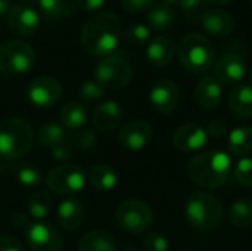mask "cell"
Listing matches in <instances>:
<instances>
[{"mask_svg":"<svg viewBox=\"0 0 252 251\" xmlns=\"http://www.w3.org/2000/svg\"><path fill=\"white\" fill-rule=\"evenodd\" d=\"M121 37V21L112 12H99L89 18L81 30V44L87 53L97 58L112 55Z\"/></svg>","mask_w":252,"mask_h":251,"instance_id":"cell-1","label":"cell"},{"mask_svg":"<svg viewBox=\"0 0 252 251\" xmlns=\"http://www.w3.org/2000/svg\"><path fill=\"white\" fill-rule=\"evenodd\" d=\"M189 179L201 188L216 189L227 183L232 175L230 157L217 149H210L195 155L188 163Z\"/></svg>","mask_w":252,"mask_h":251,"instance_id":"cell-2","label":"cell"},{"mask_svg":"<svg viewBox=\"0 0 252 251\" xmlns=\"http://www.w3.org/2000/svg\"><path fill=\"white\" fill-rule=\"evenodd\" d=\"M177 58L188 71L205 74L216 64V49L207 36L189 33L177 46Z\"/></svg>","mask_w":252,"mask_h":251,"instance_id":"cell-3","label":"cell"},{"mask_svg":"<svg viewBox=\"0 0 252 251\" xmlns=\"http://www.w3.org/2000/svg\"><path fill=\"white\" fill-rule=\"evenodd\" d=\"M185 215L189 225L199 231L217 229L224 220V209L220 200L204 191L193 192L188 197Z\"/></svg>","mask_w":252,"mask_h":251,"instance_id":"cell-4","label":"cell"},{"mask_svg":"<svg viewBox=\"0 0 252 251\" xmlns=\"http://www.w3.org/2000/svg\"><path fill=\"white\" fill-rule=\"evenodd\" d=\"M34 132L30 123L19 117L0 123V157L9 161L22 158L32 146Z\"/></svg>","mask_w":252,"mask_h":251,"instance_id":"cell-5","label":"cell"},{"mask_svg":"<svg viewBox=\"0 0 252 251\" xmlns=\"http://www.w3.org/2000/svg\"><path fill=\"white\" fill-rule=\"evenodd\" d=\"M37 62L35 50L21 40H7L0 44V74L15 77L34 68Z\"/></svg>","mask_w":252,"mask_h":251,"instance_id":"cell-6","label":"cell"},{"mask_svg":"<svg viewBox=\"0 0 252 251\" xmlns=\"http://www.w3.org/2000/svg\"><path fill=\"white\" fill-rule=\"evenodd\" d=\"M94 80L108 90L123 89L130 84L133 78V68L130 62L120 55H108L102 58L93 71Z\"/></svg>","mask_w":252,"mask_h":251,"instance_id":"cell-7","label":"cell"},{"mask_svg":"<svg viewBox=\"0 0 252 251\" xmlns=\"http://www.w3.org/2000/svg\"><path fill=\"white\" fill-rule=\"evenodd\" d=\"M154 220L151 207L142 200H126L115 210L117 226L128 234L140 235L146 232Z\"/></svg>","mask_w":252,"mask_h":251,"instance_id":"cell-8","label":"cell"},{"mask_svg":"<svg viewBox=\"0 0 252 251\" xmlns=\"http://www.w3.org/2000/svg\"><path fill=\"white\" fill-rule=\"evenodd\" d=\"M47 188L61 195L80 192L86 185V175L75 164H63L52 169L46 179Z\"/></svg>","mask_w":252,"mask_h":251,"instance_id":"cell-9","label":"cell"},{"mask_svg":"<svg viewBox=\"0 0 252 251\" xmlns=\"http://www.w3.org/2000/svg\"><path fill=\"white\" fill-rule=\"evenodd\" d=\"M27 96L34 107L46 109L59 102L62 96V84L55 77L40 75L28 84Z\"/></svg>","mask_w":252,"mask_h":251,"instance_id":"cell-10","label":"cell"},{"mask_svg":"<svg viewBox=\"0 0 252 251\" xmlns=\"http://www.w3.org/2000/svg\"><path fill=\"white\" fill-rule=\"evenodd\" d=\"M213 77L220 84H238L247 72V61L242 53L230 50L219 58L213 67Z\"/></svg>","mask_w":252,"mask_h":251,"instance_id":"cell-11","label":"cell"},{"mask_svg":"<svg viewBox=\"0 0 252 251\" xmlns=\"http://www.w3.org/2000/svg\"><path fill=\"white\" fill-rule=\"evenodd\" d=\"M27 244L32 251H61L62 237L56 226L46 222L32 223L27 229Z\"/></svg>","mask_w":252,"mask_h":251,"instance_id":"cell-12","label":"cell"},{"mask_svg":"<svg viewBox=\"0 0 252 251\" xmlns=\"http://www.w3.org/2000/svg\"><path fill=\"white\" fill-rule=\"evenodd\" d=\"M151 107L159 114L173 112L180 102V89L179 86L168 78L158 80L149 92Z\"/></svg>","mask_w":252,"mask_h":251,"instance_id":"cell-13","label":"cell"},{"mask_svg":"<svg viewBox=\"0 0 252 251\" xmlns=\"http://www.w3.org/2000/svg\"><path fill=\"white\" fill-rule=\"evenodd\" d=\"M38 12L28 4H15L7 13V27L19 37L34 36L38 30Z\"/></svg>","mask_w":252,"mask_h":251,"instance_id":"cell-14","label":"cell"},{"mask_svg":"<svg viewBox=\"0 0 252 251\" xmlns=\"http://www.w3.org/2000/svg\"><path fill=\"white\" fill-rule=\"evenodd\" d=\"M199 24H201V28L208 36L223 38V37H227L233 33L235 25H236V19L227 10H223L219 7H211L204 13Z\"/></svg>","mask_w":252,"mask_h":251,"instance_id":"cell-15","label":"cell"},{"mask_svg":"<svg viewBox=\"0 0 252 251\" xmlns=\"http://www.w3.org/2000/svg\"><path fill=\"white\" fill-rule=\"evenodd\" d=\"M152 139V127L146 121L133 120L123 126L118 133V141L121 146L130 151H139L149 145Z\"/></svg>","mask_w":252,"mask_h":251,"instance_id":"cell-16","label":"cell"},{"mask_svg":"<svg viewBox=\"0 0 252 251\" xmlns=\"http://www.w3.org/2000/svg\"><path fill=\"white\" fill-rule=\"evenodd\" d=\"M208 133L204 127L195 123L183 124L173 135V145L180 152H195L205 146Z\"/></svg>","mask_w":252,"mask_h":251,"instance_id":"cell-17","label":"cell"},{"mask_svg":"<svg viewBox=\"0 0 252 251\" xmlns=\"http://www.w3.org/2000/svg\"><path fill=\"white\" fill-rule=\"evenodd\" d=\"M221 98H223L221 84L213 75H205L198 81L195 87V101L202 109L207 111L216 109L221 104Z\"/></svg>","mask_w":252,"mask_h":251,"instance_id":"cell-18","label":"cell"},{"mask_svg":"<svg viewBox=\"0 0 252 251\" xmlns=\"http://www.w3.org/2000/svg\"><path fill=\"white\" fill-rule=\"evenodd\" d=\"M123 120V108L115 101H105L100 102L93 114H92V123L94 129L99 132H109L114 130Z\"/></svg>","mask_w":252,"mask_h":251,"instance_id":"cell-19","label":"cell"},{"mask_svg":"<svg viewBox=\"0 0 252 251\" xmlns=\"http://www.w3.org/2000/svg\"><path fill=\"white\" fill-rule=\"evenodd\" d=\"M84 217H86V209L75 198L63 200L59 204L58 212H56L58 223L65 231H75V229H78L80 225L84 222Z\"/></svg>","mask_w":252,"mask_h":251,"instance_id":"cell-20","label":"cell"},{"mask_svg":"<svg viewBox=\"0 0 252 251\" xmlns=\"http://www.w3.org/2000/svg\"><path fill=\"white\" fill-rule=\"evenodd\" d=\"M176 55V47L171 38L165 36H158L149 40L146 46V59L154 67L168 65Z\"/></svg>","mask_w":252,"mask_h":251,"instance_id":"cell-21","label":"cell"},{"mask_svg":"<svg viewBox=\"0 0 252 251\" xmlns=\"http://www.w3.org/2000/svg\"><path fill=\"white\" fill-rule=\"evenodd\" d=\"M229 109L230 112L241 120L252 117V86L251 84H238L229 96Z\"/></svg>","mask_w":252,"mask_h":251,"instance_id":"cell-22","label":"cell"},{"mask_svg":"<svg viewBox=\"0 0 252 251\" xmlns=\"http://www.w3.org/2000/svg\"><path fill=\"white\" fill-rule=\"evenodd\" d=\"M176 22V12L174 7L159 1L157 3L149 12H148V24L149 28L157 33H165L171 30V27Z\"/></svg>","mask_w":252,"mask_h":251,"instance_id":"cell-23","label":"cell"},{"mask_svg":"<svg viewBox=\"0 0 252 251\" xmlns=\"http://www.w3.org/2000/svg\"><path fill=\"white\" fill-rule=\"evenodd\" d=\"M117 240L106 231H90L83 235L78 244L80 251H117Z\"/></svg>","mask_w":252,"mask_h":251,"instance_id":"cell-24","label":"cell"},{"mask_svg":"<svg viewBox=\"0 0 252 251\" xmlns=\"http://www.w3.org/2000/svg\"><path fill=\"white\" fill-rule=\"evenodd\" d=\"M87 180L90 185L102 192H108L114 189L118 183V176L111 166L106 164H94L87 170Z\"/></svg>","mask_w":252,"mask_h":251,"instance_id":"cell-25","label":"cell"},{"mask_svg":"<svg viewBox=\"0 0 252 251\" xmlns=\"http://www.w3.org/2000/svg\"><path fill=\"white\" fill-rule=\"evenodd\" d=\"M38 12L49 21L59 18H69L77 13V4L68 3V0H37Z\"/></svg>","mask_w":252,"mask_h":251,"instance_id":"cell-26","label":"cell"},{"mask_svg":"<svg viewBox=\"0 0 252 251\" xmlns=\"http://www.w3.org/2000/svg\"><path fill=\"white\" fill-rule=\"evenodd\" d=\"M229 151L236 157L248 155L252 151V127L239 126L229 133Z\"/></svg>","mask_w":252,"mask_h":251,"instance_id":"cell-27","label":"cell"},{"mask_svg":"<svg viewBox=\"0 0 252 251\" xmlns=\"http://www.w3.org/2000/svg\"><path fill=\"white\" fill-rule=\"evenodd\" d=\"M61 124L65 129H80L86 124L87 112L83 104L80 102H68L62 107L59 112Z\"/></svg>","mask_w":252,"mask_h":251,"instance_id":"cell-28","label":"cell"},{"mask_svg":"<svg viewBox=\"0 0 252 251\" xmlns=\"http://www.w3.org/2000/svg\"><path fill=\"white\" fill-rule=\"evenodd\" d=\"M229 220L235 228H250L252 225V198L244 197L229 209Z\"/></svg>","mask_w":252,"mask_h":251,"instance_id":"cell-29","label":"cell"},{"mask_svg":"<svg viewBox=\"0 0 252 251\" xmlns=\"http://www.w3.org/2000/svg\"><path fill=\"white\" fill-rule=\"evenodd\" d=\"M37 139L43 146L53 148L58 143L66 141L65 127L59 123H44L37 130Z\"/></svg>","mask_w":252,"mask_h":251,"instance_id":"cell-30","label":"cell"},{"mask_svg":"<svg viewBox=\"0 0 252 251\" xmlns=\"http://www.w3.org/2000/svg\"><path fill=\"white\" fill-rule=\"evenodd\" d=\"M28 215L35 219V220H41L44 219L50 210H52V197L49 192L46 191H40L31 195V198L28 200V206H27Z\"/></svg>","mask_w":252,"mask_h":251,"instance_id":"cell-31","label":"cell"},{"mask_svg":"<svg viewBox=\"0 0 252 251\" xmlns=\"http://www.w3.org/2000/svg\"><path fill=\"white\" fill-rule=\"evenodd\" d=\"M15 178L24 186H37L43 182L41 170L37 166L30 164V163H24V164L16 166Z\"/></svg>","mask_w":252,"mask_h":251,"instance_id":"cell-32","label":"cell"},{"mask_svg":"<svg viewBox=\"0 0 252 251\" xmlns=\"http://www.w3.org/2000/svg\"><path fill=\"white\" fill-rule=\"evenodd\" d=\"M179 7L189 22H199L204 13L211 9L207 0H182Z\"/></svg>","mask_w":252,"mask_h":251,"instance_id":"cell-33","label":"cell"},{"mask_svg":"<svg viewBox=\"0 0 252 251\" xmlns=\"http://www.w3.org/2000/svg\"><path fill=\"white\" fill-rule=\"evenodd\" d=\"M124 37H126V41L131 46H143L151 38V28L146 24L136 22V24H131L126 30Z\"/></svg>","mask_w":252,"mask_h":251,"instance_id":"cell-34","label":"cell"},{"mask_svg":"<svg viewBox=\"0 0 252 251\" xmlns=\"http://www.w3.org/2000/svg\"><path fill=\"white\" fill-rule=\"evenodd\" d=\"M78 95H80L81 101H84L87 104H93V102H99L103 99L105 89L96 80H86L80 84Z\"/></svg>","mask_w":252,"mask_h":251,"instance_id":"cell-35","label":"cell"},{"mask_svg":"<svg viewBox=\"0 0 252 251\" xmlns=\"http://www.w3.org/2000/svg\"><path fill=\"white\" fill-rule=\"evenodd\" d=\"M232 175L239 185L252 188V158H241L233 167Z\"/></svg>","mask_w":252,"mask_h":251,"instance_id":"cell-36","label":"cell"},{"mask_svg":"<svg viewBox=\"0 0 252 251\" xmlns=\"http://www.w3.org/2000/svg\"><path fill=\"white\" fill-rule=\"evenodd\" d=\"M143 247L146 251H168L170 243L165 235L159 232H149L143 240Z\"/></svg>","mask_w":252,"mask_h":251,"instance_id":"cell-37","label":"cell"},{"mask_svg":"<svg viewBox=\"0 0 252 251\" xmlns=\"http://www.w3.org/2000/svg\"><path fill=\"white\" fill-rule=\"evenodd\" d=\"M97 143V135L92 129H83L75 138V146L80 149H92Z\"/></svg>","mask_w":252,"mask_h":251,"instance_id":"cell-38","label":"cell"},{"mask_svg":"<svg viewBox=\"0 0 252 251\" xmlns=\"http://www.w3.org/2000/svg\"><path fill=\"white\" fill-rule=\"evenodd\" d=\"M157 3H158V0H121L123 7L131 13L149 12Z\"/></svg>","mask_w":252,"mask_h":251,"instance_id":"cell-39","label":"cell"},{"mask_svg":"<svg viewBox=\"0 0 252 251\" xmlns=\"http://www.w3.org/2000/svg\"><path fill=\"white\" fill-rule=\"evenodd\" d=\"M50 151H52L53 160H56V161H68L74 154L72 145L68 141H63V142L58 143L56 146L50 148Z\"/></svg>","mask_w":252,"mask_h":251,"instance_id":"cell-40","label":"cell"},{"mask_svg":"<svg viewBox=\"0 0 252 251\" xmlns=\"http://www.w3.org/2000/svg\"><path fill=\"white\" fill-rule=\"evenodd\" d=\"M227 130V124L221 118H214L213 121L208 123L207 133L213 138H221Z\"/></svg>","mask_w":252,"mask_h":251,"instance_id":"cell-41","label":"cell"},{"mask_svg":"<svg viewBox=\"0 0 252 251\" xmlns=\"http://www.w3.org/2000/svg\"><path fill=\"white\" fill-rule=\"evenodd\" d=\"M0 251H24L21 243L10 235H0Z\"/></svg>","mask_w":252,"mask_h":251,"instance_id":"cell-42","label":"cell"},{"mask_svg":"<svg viewBox=\"0 0 252 251\" xmlns=\"http://www.w3.org/2000/svg\"><path fill=\"white\" fill-rule=\"evenodd\" d=\"M106 3V0H77V6L86 12H93L100 9L103 4Z\"/></svg>","mask_w":252,"mask_h":251,"instance_id":"cell-43","label":"cell"},{"mask_svg":"<svg viewBox=\"0 0 252 251\" xmlns=\"http://www.w3.org/2000/svg\"><path fill=\"white\" fill-rule=\"evenodd\" d=\"M12 223L18 229H28V226H30V222H28L27 216L22 215V213H15L13 217H12Z\"/></svg>","mask_w":252,"mask_h":251,"instance_id":"cell-44","label":"cell"},{"mask_svg":"<svg viewBox=\"0 0 252 251\" xmlns=\"http://www.w3.org/2000/svg\"><path fill=\"white\" fill-rule=\"evenodd\" d=\"M12 9V0H0V16H4Z\"/></svg>","mask_w":252,"mask_h":251,"instance_id":"cell-45","label":"cell"},{"mask_svg":"<svg viewBox=\"0 0 252 251\" xmlns=\"http://www.w3.org/2000/svg\"><path fill=\"white\" fill-rule=\"evenodd\" d=\"M233 0H207V3L210 6H227L230 4Z\"/></svg>","mask_w":252,"mask_h":251,"instance_id":"cell-46","label":"cell"},{"mask_svg":"<svg viewBox=\"0 0 252 251\" xmlns=\"http://www.w3.org/2000/svg\"><path fill=\"white\" fill-rule=\"evenodd\" d=\"M162 1H164V3H167V4H170V6H173V7H174V6H179V4H180V1H182V0H162Z\"/></svg>","mask_w":252,"mask_h":251,"instance_id":"cell-47","label":"cell"},{"mask_svg":"<svg viewBox=\"0 0 252 251\" xmlns=\"http://www.w3.org/2000/svg\"><path fill=\"white\" fill-rule=\"evenodd\" d=\"M250 80H251V83H252V68H251V71H250Z\"/></svg>","mask_w":252,"mask_h":251,"instance_id":"cell-48","label":"cell"},{"mask_svg":"<svg viewBox=\"0 0 252 251\" xmlns=\"http://www.w3.org/2000/svg\"><path fill=\"white\" fill-rule=\"evenodd\" d=\"M251 4H252V0H251Z\"/></svg>","mask_w":252,"mask_h":251,"instance_id":"cell-49","label":"cell"}]
</instances>
